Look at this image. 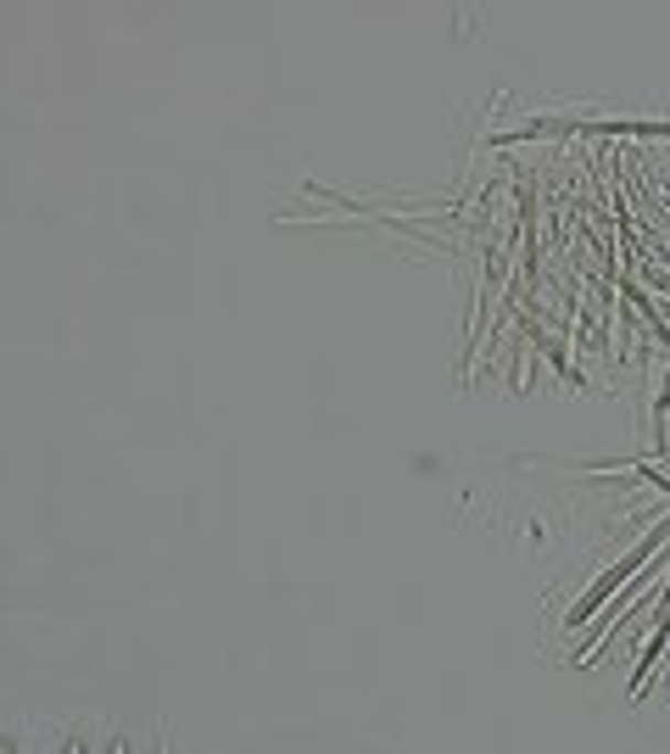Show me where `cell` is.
I'll use <instances>...</instances> for the list:
<instances>
[{"label":"cell","mask_w":670,"mask_h":754,"mask_svg":"<svg viewBox=\"0 0 670 754\" xmlns=\"http://www.w3.org/2000/svg\"><path fill=\"white\" fill-rule=\"evenodd\" d=\"M664 542H670V515H659V520H653V526L642 531V542H637V548H631L626 559H615V564H609V570H604V575L593 581V586H586V593H581V604L570 610V626L593 621V615H598V610H604V604H609V599L620 593V586H626V581H631V575H637V570H642V564H648V559H653V553L664 548Z\"/></svg>","instance_id":"cell-1"},{"label":"cell","mask_w":670,"mask_h":754,"mask_svg":"<svg viewBox=\"0 0 670 754\" xmlns=\"http://www.w3.org/2000/svg\"><path fill=\"white\" fill-rule=\"evenodd\" d=\"M642 280H648L653 291H664V297H670V269H642Z\"/></svg>","instance_id":"cell-2"}]
</instances>
